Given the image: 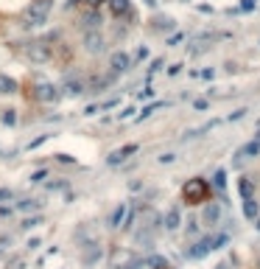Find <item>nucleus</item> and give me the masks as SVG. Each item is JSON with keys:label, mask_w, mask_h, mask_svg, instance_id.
Listing matches in <instances>:
<instances>
[{"label": "nucleus", "mask_w": 260, "mask_h": 269, "mask_svg": "<svg viewBox=\"0 0 260 269\" xmlns=\"http://www.w3.org/2000/svg\"><path fill=\"white\" fill-rule=\"evenodd\" d=\"M109 68L115 70V73H123V70L132 68V56H129L126 51H115V53L109 56Z\"/></svg>", "instance_id": "obj_5"}, {"label": "nucleus", "mask_w": 260, "mask_h": 269, "mask_svg": "<svg viewBox=\"0 0 260 269\" xmlns=\"http://www.w3.org/2000/svg\"><path fill=\"white\" fill-rule=\"evenodd\" d=\"M64 93H67V95H81V93H84V85H81L79 79H70L67 85H64Z\"/></svg>", "instance_id": "obj_16"}, {"label": "nucleus", "mask_w": 260, "mask_h": 269, "mask_svg": "<svg viewBox=\"0 0 260 269\" xmlns=\"http://www.w3.org/2000/svg\"><path fill=\"white\" fill-rule=\"evenodd\" d=\"M109 9H112V14L115 17H126V20H132V3L129 0H109Z\"/></svg>", "instance_id": "obj_9"}, {"label": "nucleus", "mask_w": 260, "mask_h": 269, "mask_svg": "<svg viewBox=\"0 0 260 269\" xmlns=\"http://www.w3.org/2000/svg\"><path fill=\"white\" fill-rule=\"evenodd\" d=\"M244 216L246 219H257L260 216V205L255 202V196H252V199H244Z\"/></svg>", "instance_id": "obj_14"}, {"label": "nucleus", "mask_w": 260, "mask_h": 269, "mask_svg": "<svg viewBox=\"0 0 260 269\" xmlns=\"http://www.w3.org/2000/svg\"><path fill=\"white\" fill-rule=\"evenodd\" d=\"M26 56L31 59V62L42 65V62H48V59H51V45L48 43H31L26 48Z\"/></svg>", "instance_id": "obj_4"}, {"label": "nucleus", "mask_w": 260, "mask_h": 269, "mask_svg": "<svg viewBox=\"0 0 260 269\" xmlns=\"http://www.w3.org/2000/svg\"><path fill=\"white\" fill-rule=\"evenodd\" d=\"M126 222H129V202H121V205L115 208V213H112L109 224L112 227H126Z\"/></svg>", "instance_id": "obj_8"}, {"label": "nucleus", "mask_w": 260, "mask_h": 269, "mask_svg": "<svg viewBox=\"0 0 260 269\" xmlns=\"http://www.w3.org/2000/svg\"><path fill=\"white\" fill-rule=\"evenodd\" d=\"M151 95H154V90H151V87H146L143 93H140V98H151Z\"/></svg>", "instance_id": "obj_29"}, {"label": "nucleus", "mask_w": 260, "mask_h": 269, "mask_svg": "<svg viewBox=\"0 0 260 269\" xmlns=\"http://www.w3.org/2000/svg\"><path fill=\"white\" fill-rule=\"evenodd\" d=\"M14 110H6V115H3V123H14Z\"/></svg>", "instance_id": "obj_27"}, {"label": "nucleus", "mask_w": 260, "mask_h": 269, "mask_svg": "<svg viewBox=\"0 0 260 269\" xmlns=\"http://www.w3.org/2000/svg\"><path fill=\"white\" fill-rule=\"evenodd\" d=\"M157 107H162V101H157V104H151V107H146V110H143V112H140V121H143V118H149V115H151V112H154V110H157Z\"/></svg>", "instance_id": "obj_19"}, {"label": "nucleus", "mask_w": 260, "mask_h": 269, "mask_svg": "<svg viewBox=\"0 0 260 269\" xmlns=\"http://www.w3.org/2000/svg\"><path fill=\"white\" fill-rule=\"evenodd\" d=\"M165 230H179V224H182V213H179V208H168V211H165Z\"/></svg>", "instance_id": "obj_10"}, {"label": "nucleus", "mask_w": 260, "mask_h": 269, "mask_svg": "<svg viewBox=\"0 0 260 269\" xmlns=\"http://www.w3.org/2000/svg\"><path fill=\"white\" fill-rule=\"evenodd\" d=\"M218 216H221V208H218L216 202H210L207 211H204V222H207V224H216V222H218Z\"/></svg>", "instance_id": "obj_15"}, {"label": "nucleus", "mask_w": 260, "mask_h": 269, "mask_svg": "<svg viewBox=\"0 0 260 269\" xmlns=\"http://www.w3.org/2000/svg\"><path fill=\"white\" fill-rule=\"evenodd\" d=\"M17 208H22V211H28V208H39V202L37 199H22Z\"/></svg>", "instance_id": "obj_20"}, {"label": "nucleus", "mask_w": 260, "mask_h": 269, "mask_svg": "<svg viewBox=\"0 0 260 269\" xmlns=\"http://www.w3.org/2000/svg\"><path fill=\"white\" fill-rule=\"evenodd\" d=\"M0 93H17V81L0 73Z\"/></svg>", "instance_id": "obj_17"}, {"label": "nucleus", "mask_w": 260, "mask_h": 269, "mask_svg": "<svg viewBox=\"0 0 260 269\" xmlns=\"http://www.w3.org/2000/svg\"><path fill=\"white\" fill-rule=\"evenodd\" d=\"M229 241V236L227 233H216V236H207V238H202V241H196L193 247H187V258H202V255H207L212 253V250H218V247H224V244Z\"/></svg>", "instance_id": "obj_1"}, {"label": "nucleus", "mask_w": 260, "mask_h": 269, "mask_svg": "<svg viewBox=\"0 0 260 269\" xmlns=\"http://www.w3.org/2000/svg\"><path fill=\"white\" fill-rule=\"evenodd\" d=\"M159 68H162V62H159V59H154V62H151V73H157Z\"/></svg>", "instance_id": "obj_30"}, {"label": "nucleus", "mask_w": 260, "mask_h": 269, "mask_svg": "<svg viewBox=\"0 0 260 269\" xmlns=\"http://www.w3.org/2000/svg\"><path fill=\"white\" fill-rule=\"evenodd\" d=\"M84 48H87L90 53H101V51H104V37L96 31V28H90V31L84 34Z\"/></svg>", "instance_id": "obj_6"}, {"label": "nucleus", "mask_w": 260, "mask_h": 269, "mask_svg": "<svg viewBox=\"0 0 260 269\" xmlns=\"http://www.w3.org/2000/svg\"><path fill=\"white\" fill-rule=\"evenodd\" d=\"M6 196H11V191H0V199H6Z\"/></svg>", "instance_id": "obj_33"}, {"label": "nucleus", "mask_w": 260, "mask_h": 269, "mask_svg": "<svg viewBox=\"0 0 260 269\" xmlns=\"http://www.w3.org/2000/svg\"><path fill=\"white\" fill-rule=\"evenodd\" d=\"M134 152H137V143H129V146H123V149H117V152H112V154H109V163H112V165H117L121 160H126L129 154H134Z\"/></svg>", "instance_id": "obj_11"}, {"label": "nucleus", "mask_w": 260, "mask_h": 269, "mask_svg": "<svg viewBox=\"0 0 260 269\" xmlns=\"http://www.w3.org/2000/svg\"><path fill=\"white\" fill-rule=\"evenodd\" d=\"M187 233H191V236H196V233H199V222H196V219L187 222Z\"/></svg>", "instance_id": "obj_25"}, {"label": "nucleus", "mask_w": 260, "mask_h": 269, "mask_svg": "<svg viewBox=\"0 0 260 269\" xmlns=\"http://www.w3.org/2000/svg\"><path fill=\"white\" fill-rule=\"evenodd\" d=\"M216 269H229V264H227V261H221V264H218Z\"/></svg>", "instance_id": "obj_32"}, {"label": "nucleus", "mask_w": 260, "mask_h": 269, "mask_svg": "<svg viewBox=\"0 0 260 269\" xmlns=\"http://www.w3.org/2000/svg\"><path fill=\"white\" fill-rule=\"evenodd\" d=\"M238 191L244 199H252V194H255V182H252V177H241L238 179Z\"/></svg>", "instance_id": "obj_12"}, {"label": "nucleus", "mask_w": 260, "mask_h": 269, "mask_svg": "<svg viewBox=\"0 0 260 269\" xmlns=\"http://www.w3.org/2000/svg\"><path fill=\"white\" fill-rule=\"evenodd\" d=\"M45 177H48V171H45V169H42V171H34V174H31V182H42Z\"/></svg>", "instance_id": "obj_23"}, {"label": "nucleus", "mask_w": 260, "mask_h": 269, "mask_svg": "<svg viewBox=\"0 0 260 269\" xmlns=\"http://www.w3.org/2000/svg\"><path fill=\"white\" fill-rule=\"evenodd\" d=\"M224 182H227V174L221 169V171H216V188H224Z\"/></svg>", "instance_id": "obj_21"}, {"label": "nucleus", "mask_w": 260, "mask_h": 269, "mask_svg": "<svg viewBox=\"0 0 260 269\" xmlns=\"http://www.w3.org/2000/svg\"><path fill=\"white\" fill-rule=\"evenodd\" d=\"M257 154H260V140H257V137H255V140H249V143H244V146H241V149H238V154H235V160H238V163H241V160H249V157H257Z\"/></svg>", "instance_id": "obj_7"}, {"label": "nucleus", "mask_w": 260, "mask_h": 269, "mask_svg": "<svg viewBox=\"0 0 260 269\" xmlns=\"http://www.w3.org/2000/svg\"><path fill=\"white\" fill-rule=\"evenodd\" d=\"M174 160H176V154H159V163H162V165H168V163H174Z\"/></svg>", "instance_id": "obj_24"}, {"label": "nucleus", "mask_w": 260, "mask_h": 269, "mask_svg": "<svg viewBox=\"0 0 260 269\" xmlns=\"http://www.w3.org/2000/svg\"><path fill=\"white\" fill-rule=\"evenodd\" d=\"M34 224H39V219H26L22 222V227H34Z\"/></svg>", "instance_id": "obj_31"}, {"label": "nucleus", "mask_w": 260, "mask_h": 269, "mask_svg": "<svg viewBox=\"0 0 260 269\" xmlns=\"http://www.w3.org/2000/svg\"><path fill=\"white\" fill-rule=\"evenodd\" d=\"M246 115V110H238V112H232V115H229V121H238V118H244Z\"/></svg>", "instance_id": "obj_28"}, {"label": "nucleus", "mask_w": 260, "mask_h": 269, "mask_svg": "<svg viewBox=\"0 0 260 269\" xmlns=\"http://www.w3.org/2000/svg\"><path fill=\"white\" fill-rule=\"evenodd\" d=\"M185 199H187V205H199V202H207V196H210V185L204 182V179H191V182L185 185Z\"/></svg>", "instance_id": "obj_3"}, {"label": "nucleus", "mask_w": 260, "mask_h": 269, "mask_svg": "<svg viewBox=\"0 0 260 269\" xmlns=\"http://www.w3.org/2000/svg\"><path fill=\"white\" fill-rule=\"evenodd\" d=\"M51 6H53V0H34L31 9H28V17H26V28H42L48 23Z\"/></svg>", "instance_id": "obj_2"}, {"label": "nucleus", "mask_w": 260, "mask_h": 269, "mask_svg": "<svg viewBox=\"0 0 260 269\" xmlns=\"http://www.w3.org/2000/svg\"><path fill=\"white\" fill-rule=\"evenodd\" d=\"M257 230H260V216H257Z\"/></svg>", "instance_id": "obj_34"}, {"label": "nucleus", "mask_w": 260, "mask_h": 269, "mask_svg": "<svg viewBox=\"0 0 260 269\" xmlns=\"http://www.w3.org/2000/svg\"><path fill=\"white\" fill-rule=\"evenodd\" d=\"M56 90H59V87H53V85H39L37 98H42V101H56V98H59Z\"/></svg>", "instance_id": "obj_13"}, {"label": "nucleus", "mask_w": 260, "mask_h": 269, "mask_svg": "<svg viewBox=\"0 0 260 269\" xmlns=\"http://www.w3.org/2000/svg\"><path fill=\"white\" fill-rule=\"evenodd\" d=\"M98 23H101V14H98V11H90V14H84V26H87V28H96Z\"/></svg>", "instance_id": "obj_18"}, {"label": "nucleus", "mask_w": 260, "mask_h": 269, "mask_svg": "<svg viewBox=\"0 0 260 269\" xmlns=\"http://www.w3.org/2000/svg\"><path fill=\"white\" fill-rule=\"evenodd\" d=\"M73 3H87V6H92V9H98V6L104 3V0H73Z\"/></svg>", "instance_id": "obj_26"}, {"label": "nucleus", "mask_w": 260, "mask_h": 269, "mask_svg": "<svg viewBox=\"0 0 260 269\" xmlns=\"http://www.w3.org/2000/svg\"><path fill=\"white\" fill-rule=\"evenodd\" d=\"M45 140H48V135H39L37 140H31V143H28V152H31V149H37V146H42Z\"/></svg>", "instance_id": "obj_22"}, {"label": "nucleus", "mask_w": 260, "mask_h": 269, "mask_svg": "<svg viewBox=\"0 0 260 269\" xmlns=\"http://www.w3.org/2000/svg\"><path fill=\"white\" fill-rule=\"evenodd\" d=\"M257 266H260V261H257Z\"/></svg>", "instance_id": "obj_35"}]
</instances>
